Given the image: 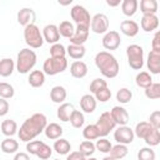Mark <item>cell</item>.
<instances>
[{
  "label": "cell",
  "instance_id": "6da1fadb",
  "mask_svg": "<svg viewBox=\"0 0 160 160\" xmlns=\"http://www.w3.org/2000/svg\"><path fill=\"white\" fill-rule=\"evenodd\" d=\"M48 125V119L42 112H35L30 118H28L20 129L18 130L19 139L24 142L32 141L36 136H39L41 132H44L45 128Z\"/></svg>",
  "mask_w": 160,
  "mask_h": 160
},
{
  "label": "cell",
  "instance_id": "7a4b0ae2",
  "mask_svg": "<svg viewBox=\"0 0 160 160\" xmlns=\"http://www.w3.org/2000/svg\"><path fill=\"white\" fill-rule=\"evenodd\" d=\"M94 61L102 76H105L108 79H112V78L118 76V74L120 71V66H119L116 58L110 51H106V50L99 51L95 55Z\"/></svg>",
  "mask_w": 160,
  "mask_h": 160
},
{
  "label": "cell",
  "instance_id": "3957f363",
  "mask_svg": "<svg viewBox=\"0 0 160 160\" xmlns=\"http://www.w3.org/2000/svg\"><path fill=\"white\" fill-rule=\"evenodd\" d=\"M36 60H38V56H36V52L34 50H31L29 48L21 49L16 56L15 69L20 74H28L36 65Z\"/></svg>",
  "mask_w": 160,
  "mask_h": 160
},
{
  "label": "cell",
  "instance_id": "277c9868",
  "mask_svg": "<svg viewBox=\"0 0 160 160\" xmlns=\"http://www.w3.org/2000/svg\"><path fill=\"white\" fill-rule=\"evenodd\" d=\"M24 40L29 49H39L44 44L42 34L35 24H30L24 28Z\"/></svg>",
  "mask_w": 160,
  "mask_h": 160
},
{
  "label": "cell",
  "instance_id": "5b68a950",
  "mask_svg": "<svg viewBox=\"0 0 160 160\" xmlns=\"http://www.w3.org/2000/svg\"><path fill=\"white\" fill-rule=\"evenodd\" d=\"M128 64L134 70H141L144 66V49L138 44H131L126 48Z\"/></svg>",
  "mask_w": 160,
  "mask_h": 160
},
{
  "label": "cell",
  "instance_id": "8992f818",
  "mask_svg": "<svg viewBox=\"0 0 160 160\" xmlns=\"http://www.w3.org/2000/svg\"><path fill=\"white\" fill-rule=\"evenodd\" d=\"M68 68V60L66 58H48L44 61L42 71L45 75H58L62 71H65Z\"/></svg>",
  "mask_w": 160,
  "mask_h": 160
},
{
  "label": "cell",
  "instance_id": "52a82bcc",
  "mask_svg": "<svg viewBox=\"0 0 160 160\" xmlns=\"http://www.w3.org/2000/svg\"><path fill=\"white\" fill-rule=\"evenodd\" d=\"M70 16L74 20V22L76 25H82V26H89L90 28V21H91V16L90 12L86 10L85 6L76 4L71 8L70 10Z\"/></svg>",
  "mask_w": 160,
  "mask_h": 160
},
{
  "label": "cell",
  "instance_id": "ba28073f",
  "mask_svg": "<svg viewBox=\"0 0 160 160\" xmlns=\"http://www.w3.org/2000/svg\"><path fill=\"white\" fill-rule=\"evenodd\" d=\"M95 125H96V128H98V130H99L100 138L108 136V135L110 134V131L116 128V124H115V121L112 120V118H111V115H110L109 111L102 112V114L99 116V119H98V121H96Z\"/></svg>",
  "mask_w": 160,
  "mask_h": 160
},
{
  "label": "cell",
  "instance_id": "9c48e42d",
  "mask_svg": "<svg viewBox=\"0 0 160 160\" xmlns=\"http://www.w3.org/2000/svg\"><path fill=\"white\" fill-rule=\"evenodd\" d=\"M109 25H110V21H109V18L102 14V12H99V14H95L92 18H91V21H90V30L95 34H105L109 31Z\"/></svg>",
  "mask_w": 160,
  "mask_h": 160
},
{
  "label": "cell",
  "instance_id": "30bf717a",
  "mask_svg": "<svg viewBox=\"0 0 160 160\" xmlns=\"http://www.w3.org/2000/svg\"><path fill=\"white\" fill-rule=\"evenodd\" d=\"M134 138H135L134 130L128 125L118 126L114 130V139L116 140L118 144H122V145L131 144L134 141Z\"/></svg>",
  "mask_w": 160,
  "mask_h": 160
},
{
  "label": "cell",
  "instance_id": "8fae6325",
  "mask_svg": "<svg viewBox=\"0 0 160 160\" xmlns=\"http://www.w3.org/2000/svg\"><path fill=\"white\" fill-rule=\"evenodd\" d=\"M101 42H102L104 49H106V50H116L121 44L120 34L118 31H115V30H110V31L104 34V38H102Z\"/></svg>",
  "mask_w": 160,
  "mask_h": 160
},
{
  "label": "cell",
  "instance_id": "7c38bea8",
  "mask_svg": "<svg viewBox=\"0 0 160 160\" xmlns=\"http://www.w3.org/2000/svg\"><path fill=\"white\" fill-rule=\"evenodd\" d=\"M109 112H110V115H111V118H112V120L115 121L116 125L122 126V125H126L129 122L130 116H129V112L125 108H122L120 105H116Z\"/></svg>",
  "mask_w": 160,
  "mask_h": 160
},
{
  "label": "cell",
  "instance_id": "4fadbf2b",
  "mask_svg": "<svg viewBox=\"0 0 160 160\" xmlns=\"http://www.w3.org/2000/svg\"><path fill=\"white\" fill-rule=\"evenodd\" d=\"M89 34H90V28L89 26L76 25L75 32H74L72 38L70 39V44H74V45H84L86 42V40L89 39Z\"/></svg>",
  "mask_w": 160,
  "mask_h": 160
},
{
  "label": "cell",
  "instance_id": "5bb4252c",
  "mask_svg": "<svg viewBox=\"0 0 160 160\" xmlns=\"http://www.w3.org/2000/svg\"><path fill=\"white\" fill-rule=\"evenodd\" d=\"M16 19H18V22L25 28L30 24H35L36 15H35V11L31 8H22L18 11Z\"/></svg>",
  "mask_w": 160,
  "mask_h": 160
},
{
  "label": "cell",
  "instance_id": "9a60e30c",
  "mask_svg": "<svg viewBox=\"0 0 160 160\" xmlns=\"http://www.w3.org/2000/svg\"><path fill=\"white\" fill-rule=\"evenodd\" d=\"M42 39L44 41H46L48 44H56L60 39V34H59V30H58V26L55 24H48L44 26L42 29Z\"/></svg>",
  "mask_w": 160,
  "mask_h": 160
},
{
  "label": "cell",
  "instance_id": "2e32d148",
  "mask_svg": "<svg viewBox=\"0 0 160 160\" xmlns=\"http://www.w3.org/2000/svg\"><path fill=\"white\" fill-rule=\"evenodd\" d=\"M140 26L145 32L155 31L159 28V18L156 15H154V14L142 15L141 21H140Z\"/></svg>",
  "mask_w": 160,
  "mask_h": 160
},
{
  "label": "cell",
  "instance_id": "e0dca14e",
  "mask_svg": "<svg viewBox=\"0 0 160 160\" xmlns=\"http://www.w3.org/2000/svg\"><path fill=\"white\" fill-rule=\"evenodd\" d=\"M146 66L150 70V74L154 75L160 74V52L151 50L146 59Z\"/></svg>",
  "mask_w": 160,
  "mask_h": 160
},
{
  "label": "cell",
  "instance_id": "ac0fdd59",
  "mask_svg": "<svg viewBox=\"0 0 160 160\" xmlns=\"http://www.w3.org/2000/svg\"><path fill=\"white\" fill-rule=\"evenodd\" d=\"M120 31L129 38H134L139 32V24L134 20H124L120 24Z\"/></svg>",
  "mask_w": 160,
  "mask_h": 160
},
{
  "label": "cell",
  "instance_id": "d6986e66",
  "mask_svg": "<svg viewBox=\"0 0 160 160\" xmlns=\"http://www.w3.org/2000/svg\"><path fill=\"white\" fill-rule=\"evenodd\" d=\"M70 74H71L72 78L82 79L88 74V65L81 60H75L70 65Z\"/></svg>",
  "mask_w": 160,
  "mask_h": 160
},
{
  "label": "cell",
  "instance_id": "ffe728a7",
  "mask_svg": "<svg viewBox=\"0 0 160 160\" xmlns=\"http://www.w3.org/2000/svg\"><path fill=\"white\" fill-rule=\"evenodd\" d=\"M80 108L84 112L91 114L96 109V100L92 94H85L80 98Z\"/></svg>",
  "mask_w": 160,
  "mask_h": 160
},
{
  "label": "cell",
  "instance_id": "44dd1931",
  "mask_svg": "<svg viewBox=\"0 0 160 160\" xmlns=\"http://www.w3.org/2000/svg\"><path fill=\"white\" fill-rule=\"evenodd\" d=\"M66 96H68L66 89H65L64 86H61V85H56V86H54V88L50 90V100H51L52 102L62 104V102H65Z\"/></svg>",
  "mask_w": 160,
  "mask_h": 160
},
{
  "label": "cell",
  "instance_id": "7402d4cb",
  "mask_svg": "<svg viewBox=\"0 0 160 160\" xmlns=\"http://www.w3.org/2000/svg\"><path fill=\"white\" fill-rule=\"evenodd\" d=\"M74 110H75V108H74L72 104H70V102H62V104H60V106L56 110V116H58L59 120L66 122V121H69V119H70V116H71V114H72Z\"/></svg>",
  "mask_w": 160,
  "mask_h": 160
},
{
  "label": "cell",
  "instance_id": "603a6c76",
  "mask_svg": "<svg viewBox=\"0 0 160 160\" xmlns=\"http://www.w3.org/2000/svg\"><path fill=\"white\" fill-rule=\"evenodd\" d=\"M152 130H154V128L149 124V121H140V122L136 124V126L134 129V135L145 140L151 134Z\"/></svg>",
  "mask_w": 160,
  "mask_h": 160
},
{
  "label": "cell",
  "instance_id": "cb8c5ba5",
  "mask_svg": "<svg viewBox=\"0 0 160 160\" xmlns=\"http://www.w3.org/2000/svg\"><path fill=\"white\" fill-rule=\"evenodd\" d=\"M44 132H45V136H46L48 139H50V140H56V139H60V138H61L64 130H62V128H61L58 122H50V124L46 125Z\"/></svg>",
  "mask_w": 160,
  "mask_h": 160
},
{
  "label": "cell",
  "instance_id": "d4e9b609",
  "mask_svg": "<svg viewBox=\"0 0 160 160\" xmlns=\"http://www.w3.org/2000/svg\"><path fill=\"white\" fill-rule=\"evenodd\" d=\"M28 81L32 88H40L45 84V74L42 70H32L29 74Z\"/></svg>",
  "mask_w": 160,
  "mask_h": 160
},
{
  "label": "cell",
  "instance_id": "484cf974",
  "mask_svg": "<svg viewBox=\"0 0 160 160\" xmlns=\"http://www.w3.org/2000/svg\"><path fill=\"white\" fill-rule=\"evenodd\" d=\"M15 70V62L10 58H4L0 60V76L8 78Z\"/></svg>",
  "mask_w": 160,
  "mask_h": 160
},
{
  "label": "cell",
  "instance_id": "4316f807",
  "mask_svg": "<svg viewBox=\"0 0 160 160\" xmlns=\"http://www.w3.org/2000/svg\"><path fill=\"white\" fill-rule=\"evenodd\" d=\"M139 2L138 0H122L121 1V11L125 16H134L138 11Z\"/></svg>",
  "mask_w": 160,
  "mask_h": 160
},
{
  "label": "cell",
  "instance_id": "83f0119b",
  "mask_svg": "<svg viewBox=\"0 0 160 160\" xmlns=\"http://www.w3.org/2000/svg\"><path fill=\"white\" fill-rule=\"evenodd\" d=\"M1 132L8 138H11L15 134H18V124H16V121L12 120V119L4 120L1 122Z\"/></svg>",
  "mask_w": 160,
  "mask_h": 160
},
{
  "label": "cell",
  "instance_id": "f1b7e54d",
  "mask_svg": "<svg viewBox=\"0 0 160 160\" xmlns=\"http://www.w3.org/2000/svg\"><path fill=\"white\" fill-rule=\"evenodd\" d=\"M85 52H86V49H85L84 45H74V44H70L66 48V54L71 59H75V60L82 59L85 56Z\"/></svg>",
  "mask_w": 160,
  "mask_h": 160
},
{
  "label": "cell",
  "instance_id": "f546056e",
  "mask_svg": "<svg viewBox=\"0 0 160 160\" xmlns=\"http://www.w3.org/2000/svg\"><path fill=\"white\" fill-rule=\"evenodd\" d=\"M0 148L5 154H16L19 150V142L12 138H6L1 141Z\"/></svg>",
  "mask_w": 160,
  "mask_h": 160
},
{
  "label": "cell",
  "instance_id": "4dcf8cb0",
  "mask_svg": "<svg viewBox=\"0 0 160 160\" xmlns=\"http://www.w3.org/2000/svg\"><path fill=\"white\" fill-rule=\"evenodd\" d=\"M158 9H159V5L156 0H141L140 1V11L142 12V15H146V14L156 15Z\"/></svg>",
  "mask_w": 160,
  "mask_h": 160
},
{
  "label": "cell",
  "instance_id": "1f68e13d",
  "mask_svg": "<svg viewBox=\"0 0 160 160\" xmlns=\"http://www.w3.org/2000/svg\"><path fill=\"white\" fill-rule=\"evenodd\" d=\"M58 30H59L60 36L66 38V39H71L72 35H74V32H75L74 24L70 22L69 20H64V21H61L60 25L58 26Z\"/></svg>",
  "mask_w": 160,
  "mask_h": 160
},
{
  "label": "cell",
  "instance_id": "d6a6232c",
  "mask_svg": "<svg viewBox=\"0 0 160 160\" xmlns=\"http://www.w3.org/2000/svg\"><path fill=\"white\" fill-rule=\"evenodd\" d=\"M135 82H136V85L139 88L146 89V88H149L152 84V76L148 71H140L135 76Z\"/></svg>",
  "mask_w": 160,
  "mask_h": 160
},
{
  "label": "cell",
  "instance_id": "836d02e7",
  "mask_svg": "<svg viewBox=\"0 0 160 160\" xmlns=\"http://www.w3.org/2000/svg\"><path fill=\"white\" fill-rule=\"evenodd\" d=\"M52 148H54L55 152L59 154V155H68V154L70 152V150H71L70 142H69L66 139H62V138L56 139Z\"/></svg>",
  "mask_w": 160,
  "mask_h": 160
},
{
  "label": "cell",
  "instance_id": "e575fe53",
  "mask_svg": "<svg viewBox=\"0 0 160 160\" xmlns=\"http://www.w3.org/2000/svg\"><path fill=\"white\" fill-rule=\"evenodd\" d=\"M128 152H129V150H128L126 145L116 144V145L111 146V150L109 151V156L115 160H120V159H124L128 155Z\"/></svg>",
  "mask_w": 160,
  "mask_h": 160
},
{
  "label": "cell",
  "instance_id": "d590c367",
  "mask_svg": "<svg viewBox=\"0 0 160 160\" xmlns=\"http://www.w3.org/2000/svg\"><path fill=\"white\" fill-rule=\"evenodd\" d=\"M82 136H84L85 140H89V141L99 139L100 135H99V130H98L96 125H95V124H89V125H86V126L84 128V130H82Z\"/></svg>",
  "mask_w": 160,
  "mask_h": 160
},
{
  "label": "cell",
  "instance_id": "8d00e7d4",
  "mask_svg": "<svg viewBox=\"0 0 160 160\" xmlns=\"http://www.w3.org/2000/svg\"><path fill=\"white\" fill-rule=\"evenodd\" d=\"M95 144L92 141H89V140H84L80 145H79V152L84 156V158H90L94 152H95Z\"/></svg>",
  "mask_w": 160,
  "mask_h": 160
},
{
  "label": "cell",
  "instance_id": "74e56055",
  "mask_svg": "<svg viewBox=\"0 0 160 160\" xmlns=\"http://www.w3.org/2000/svg\"><path fill=\"white\" fill-rule=\"evenodd\" d=\"M70 124L72 125V128H76V129H80L84 126V122H85V116L81 111L79 110H74L70 119H69Z\"/></svg>",
  "mask_w": 160,
  "mask_h": 160
},
{
  "label": "cell",
  "instance_id": "f35d334b",
  "mask_svg": "<svg viewBox=\"0 0 160 160\" xmlns=\"http://www.w3.org/2000/svg\"><path fill=\"white\" fill-rule=\"evenodd\" d=\"M14 95H15V90L11 84L5 82V81L0 82V98L1 99L8 100V99H11Z\"/></svg>",
  "mask_w": 160,
  "mask_h": 160
},
{
  "label": "cell",
  "instance_id": "ab89813d",
  "mask_svg": "<svg viewBox=\"0 0 160 160\" xmlns=\"http://www.w3.org/2000/svg\"><path fill=\"white\" fill-rule=\"evenodd\" d=\"M145 96L150 100H158L160 98V84L152 82L149 88L145 89Z\"/></svg>",
  "mask_w": 160,
  "mask_h": 160
},
{
  "label": "cell",
  "instance_id": "60d3db41",
  "mask_svg": "<svg viewBox=\"0 0 160 160\" xmlns=\"http://www.w3.org/2000/svg\"><path fill=\"white\" fill-rule=\"evenodd\" d=\"M131 99H132V92L128 88H121V89L118 90V92H116V100L120 104H128V102L131 101Z\"/></svg>",
  "mask_w": 160,
  "mask_h": 160
},
{
  "label": "cell",
  "instance_id": "b9f144b4",
  "mask_svg": "<svg viewBox=\"0 0 160 160\" xmlns=\"http://www.w3.org/2000/svg\"><path fill=\"white\" fill-rule=\"evenodd\" d=\"M111 146H112L111 142L106 138H99L95 142V149L102 154H109V151L111 150Z\"/></svg>",
  "mask_w": 160,
  "mask_h": 160
},
{
  "label": "cell",
  "instance_id": "7bdbcfd3",
  "mask_svg": "<svg viewBox=\"0 0 160 160\" xmlns=\"http://www.w3.org/2000/svg\"><path fill=\"white\" fill-rule=\"evenodd\" d=\"M155 158H156V154L150 146L141 148L138 151V160H155Z\"/></svg>",
  "mask_w": 160,
  "mask_h": 160
},
{
  "label": "cell",
  "instance_id": "ee69618b",
  "mask_svg": "<svg viewBox=\"0 0 160 160\" xmlns=\"http://www.w3.org/2000/svg\"><path fill=\"white\" fill-rule=\"evenodd\" d=\"M66 48L62 44H54L50 46V58H65Z\"/></svg>",
  "mask_w": 160,
  "mask_h": 160
},
{
  "label": "cell",
  "instance_id": "f6af8a7d",
  "mask_svg": "<svg viewBox=\"0 0 160 160\" xmlns=\"http://www.w3.org/2000/svg\"><path fill=\"white\" fill-rule=\"evenodd\" d=\"M94 98L96 101H100V102H106L110 100L111 98V90L106 86V88H102L100 90H98L95 94H94Z\"/></svg>",
  "mask_w": 160,
  "mask_h": 160
},
{
  "label": "cell",
  "instance_id": "bcb514c9",
  "mask_svg": "<svg viewBox=\"0 0 160 160\" xmlns=\"http://www.w3.org/2000/svg\"><path fill=\"white\" fill-rule=\"evenodd\" d=\"M144 141H145L146 145H149L150 148L159 145V144H160V130H159V129H154V130L151 131V134H150Z\"/></svg>",
  "mask_w": 160,
  "mask_h": 160
},
{
  "label": "cell",
  "instance_id": "7dc6e473",
  "mask_svg": "<svg viewBox=\"0 0 160 160\" xmlns=\"http://www.w3.org/2000/svg\"><path fill=\"white\" fill-rule=\"evenodd\" d=\"M51 154H52V149H51L48 144L42 142L41 146L39 148L38 152H36V156H38L39 159H41V160H48V159H50Z\"/></svg>",
  "mask_w": 160,
  "mask_h": 160
},
{
  "label": "cell",
  "instance_id": "c3c4849f",
  "mask_svg": "<svg viewBox=\"0 0 160 160\" xmlns=\"http://www.w3.org/2000/svg\"><path fill=\"white\" fill-rule=\"evenodd\" d=\"M106 86H108L106 80H104V79H101V78H96V79H94V80L90 82L89 90H90L91 94H95L98 90H100V89H102V88H106Z\"/></svg>",
  "mask_w": 160,
  "mask_h": 160
},
{
  "label": "cell",
  "instance_id": "681fc988",
  "mask_svg": "<svg viewBox=\"0 0 160 160\" xmlns=\"http://www.w3.org/2000/svg\"><path fill=\"white\" fill-rule=\"evenodd\" d=\"M42 142L44 141H41V140H32V141L26 142V151L30 155H36V152H38V150H39V148L41 146Z\"/></svg>",
  "mask_w": 160,
  "mask_h": 160
},
{
  "label": "cell",
  "instance_id": "f907efd6",
  "mask_svg": "<svg viewBox=\"0 0 160 160\" xmlns=\"http://www.w3.org/2000/svg\"><path fill=\"white\" fill-rule=\"evenodd\" d=\"M149 124L154 128V129H160V111L155 110L150 114L149 118Z\"/></svg>",
  "mask_w": 160,
  "mask_h": 160
},
{
  "label": "cell",
  "instance_id": "816d5d0a",
  "mask_svg": "<svg viewBox=\"0 0 160 160\" xmlns=\"http://www.w3.org/2000/svg\"><path fill=\"white\" fill-rule=\"evenodd\" d=\"M151 50L152 51H156V52H160V32L156 31L154 38H152V41H151Z\"/></svg>",
  "mask_w": 160,
  "mask_h": 160
},
{
  "label": "cell",
  "instance_id": "f5cc1de1",
  "mask_svg": "<svg viewBox=\"0 0 160 160\" xmlns=\"http://www.w3.org/2000/svg\"><path fill=\"white\" fill-rule=\"evenodd\" d=\"M9 109H10V106H9L8 100L0 98V116H5L9 112Z\"/></svg>",
  "mask_w": 160,
  "mask_h": 160
},
{
  "label": "cell",
  "instance_id": "db71d44e",
  "mask_svg": "<svg viewBox=\"0 0 160 160\" xmlns=\"http://www.w3.org/2000/svg\"><path fill=\"white\" fill-rule=\"evenodd\" d=\"M84 156L79 152V151H72V152H69L68 156H66V160H82Z\"/></svg>",
  "mask_w": 160,
  "mask_h": 160
},
{
  "label": "cell",
  "instance_id": "11a10c76",
  "mask_svg": "<svg viewBox=\"0 0 160 160\" xmlns=\"http://www.w3.org/2000/svg\"><path fill=\"white\" fill-rule=\"evenodd\" d=\"M14 160H30V156L28 152H16Z\"/></svg>",
  "mask_w": 160,
  "mask_h": 160
},
{
  "label": "cell",
  "instance_id": "9f6ffc18",
  "mask_svg": "<svg viewBox=\"0 0 160 160\" xmlns=\"http://www.w3.org/2000/svg\"><path fill=\"white\" fill-rule=\"evenodd\" d=\"M106 5H109L111 8H115V6L121 5V0H106Z\"/></svg>",
  "mask_w": 160,
  "mask_h": 160
},
{
  "label": "cell",
  "instance_id": "6f0895ef",
  "mask_svg": "<svg viewBox=\"0 0 160 160\" xmlns=\"http://www.w3.org/2000/svg\"><path fill=\"white\" fill-rule=\"evenodd\" d=\"M102 160H115V159H112V158H110V156H105Z\"/></svg>",
  "mask_w": 160,
  "mask_h": 160
},
{
  "label": "cell",
  "instance_id": "680465c9",
  "mask_svg": "<svg viewBox=\"0 0 160 160\" xmlns=\"http://www.w3.org/2000/svg\"><path fill=\"white\" fill-rule=\"evenodd\" d=\"M85 160H98V159H95V158H91V156H90V158H86Z\"/></svg>",
  "mask_w": 160,
  "mask_h": 160
},
{
  "label": "cell",
  "instance_id": "91938a15",
  "mask_svg": "<svg viewBox=\"0 0 160 160\" xmlns=\"http://www.w3.org/2000/svg\"><path fill=\"white\" fill-rule=\"evenodd\" d=\"M54 160H60V159H54Z\"/></svg>",
  "mask_w": 160,
  "mask_h": 160
}]
</instances>
